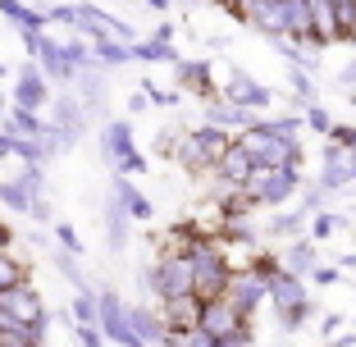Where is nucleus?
I'll use <instances>...</instances> for the list:
<instances>
[{"label": "nucleus", "instance_id": "obj_1", "mask_svg": "<svg viewBox=\"0 0 356 347\" xmlns=\"http://www.w3.org/2000/svg\"><path fill=\"white\" fill-rule=\"evenodd\" d=\"M238 142V133H224V128L215 124H201V128H188V133L178 137L174 147V160L188 174H215V165L224 160V151Z\"/></svg>", "mask_w": 356, "mask_h": 347}, {"label": "nucleus", "instance_id": "obj_2", "mask_svg": "<svg viewBox=\"0 0 356 347\" xmlns=\"http://www.w3.org/2000/svg\"><path fill=\"white\" fill-rule=\"evenodd\" d=\"M270 306H274V316H279L283 334H297V329L315 316V302H311V293H306V279L293 274V270H283V274L270 279Z\"/></svg>", "mask_w": 356, "mask_h": 347}, {"label": "nucleus", "instance_id": "obj_3", "mask_svg": "<svg viewBox=\"0 0 356 347\" xmlns=\"http://www.w3.org/2000/svg\"><path fill=\"white\" fill-rule=\"evenodd\" d=\"M306 188V179H302V165H261L252 174V179H247V201H252V206H283V201H293L297 192Z\"/></svg>", "mask_w": 356, "mask_h": 347}, {"label": "nucleus", "instance_id": "obj_4", "mask_svg": "<svg viewBox=\"0 0 356 347\" xmlns=\"http://www.w3.org/2000/svg\"><path fill=\"white\" fill-rule=\"evenodd\" d=\"M151 293H156V302H169V297H183V293H197L192 256L165 247V252H160V261L151 265Z\"/></svg>", "mask_w": 356, "mask_h": 347}, {"label": "nucleus", "instance_id": "obj_5", "mask_svg": "<svg viewBox=\"0 0 356 347\" xmlns=\"http://www.w3.org/2000/svg\"><path fill=\"white\" fill-rule=\"evenodd\" d=\"M0 311H5L19 329H32V334H42V338H46V329H51L46 306H42V297H37V288H32V279L5 288V293H0Z\"/></svg>", "mask_w": 356, "mask_h": 347}, {"label": "nucleus", "instance_id": "obj_6", "mask_svg": "<svg viewBox=\"0 0 356 347\" xmlns=\"http://www.w3.org/2000/svg\"><path fill=\"white\" fill-rule=\"evenodd\" d=\"M101 334L119 347H147L133 329V306H128L115 288H101Z\"/></svg>", "mask_w": 356, "mask_h": 347}, {"label": "nucleus", "instance_id": "obj_7", "mask_svg": "<svg viewBox=\"0 0 356 347\" xmlns=\"http://www.w3.org/2000/svg\"><path fill=\"white\" fill-rule=\"evenodd\" d=\"M51 101H55V92H51V78L42 74V64H37V60L19 64V74H14V106L51 110Z\"/></svg>", "mask_w": 356, "mask_h": 347}, {"label": "nucleus", "instance_id": "obj_8", "mask_svg": "<svg viewBox=\"0 0 356 347\" xmlns=\"http://www.w3.org/2000/svg\"><path fill=\"white\" fill-rule=\"evenodd\" d=\"M46 119H51V128L64 137V147H74L78 137L87 133V110H83V101H78L74 92H55V101H51V110H46Z\"/></svg>", "mask_w": 356, "mask_h": 347}, {"label": "nucleus", "instance_id": "obj_9", "mask_svg": "<svg viewBox=\"0 0 356 347\" xmlns=\"http://www.w3.org/2000/svg\"><path fill=\"white\" fill-rule=\"evenodd\" d=\"M96 142H101V156H105V165H110V169H119V165H124V160L137 151L133 119H128V115H119V119L110 115V119L101 124V137H96Z\"/></svg>", "mask_w": 356, "mask_h": 347}, {"label": "nucleus", "instance_id": "obj_10", "mask_svg": "<svg viewBox=\"0 0 356 347\" xmlns=\"http://www.w3.org/2000/svg\"><path fill=\"white\" fill-rule=\"evenodd\" d=\"M256 169H261L256 156L242 147V142H233V147L224 151V160L215 165V183H220V192H238V188H247V179H252Z\"/></svg>", "mask_w": 356, "mask_h": 347}, {"label": "nucleus", "instance_id": "obj_11", "mask_svg": "<svg viewBox=\"0 0 356 347\" xmlns=\"http://www.w3.org/2000/svg\"><path fill=\"white\" fill-rule=\"evenodd\" d=\"M224 297H229V302L238 306L242 316L252 320V316H256V306H261V302H270V279H261L256 270H238Z\"/></svg>", "mask_w": 356, "mask_h": 347}, {"label": "nucleus", "instance_id": "obj_12", "mask_svg": "<svg viewBox=\"0 0 356 347\" xmlns=\"http://www.w3.org/2000/svg\"><path fill=\"white\" fill-rule=\"evenodd\" d=\"M252 325V320L242 316L238 306L229 302V297H215V302H206V316H201V329H206L210 338H233V334H242V329Z\"/></svg>", "mask_w": 356, "mask_h": 347}, {"label": "nucleus", "instance_id": "obj_13", "mask_svg": "<svg viewBox=\"0 0 356 347\" xmlns=\"http://www.w3.org/2000/svg\"><path fill=\"white\" fill-rule=\"evenodd\" d=\"M220 96H224V101H238V106H247V110H265V106L274 101L270 87L256 83V78H252V74H242V69H229V78H224Z\"/></svg>", "mask_w": 356, "mask_h": 347}, {"label": "nucleus", "instance_id": "obj_14", "mask_svg": "<svg viewBox=\"0 0 356 347\" xmlns=\"http://www.w3.org/2000/svg\"><path fill=\"white\" fill-rule=\"evenodd\" d=\"M174 83L183 92L201 96V101H220V83H215V69L206 60H178L174 64Z\"/></svg>", "mask_w": 356, "mask_h": 347}, {"label": "nucleus", "instance_id": "obj_15", "mask_svg": "<svg viewBox=\"0 0 356 347\" xmlns=\"http://www.w3.org/2000/svg\"><path fill=\"white\" fill-rule=\"evenodd\" d=\"M101 224H105V247L119 256V252L128 247V224H133V215H128L124 197H119L115 188L105 192V215H101Z\"/></svg>", "mask_w": 356, "mask_h": 347}, {"label": "nucleus", "instance_id": "obj_16", "mask_svg": "<svg viewBox=\"0 0 356 347\" xmlns=\"http://www.w3.org/2000/svg\"><path fill=\"white\" fill-rule=\"evenodd\" d=\"M206 124L224 128V133H247V128H256L261 119H256V110L238 106V101H206Z\"/></svg>", "mask_w": 356, "mask_h": 347}, {"label": "nucleus", "instance_id": "obj_17", "mask_svg": "<svg viewBox=\"0 0 356 347\" xmlns=\"http://www.w3.org/2000/svg\"><path fill=\"white\" fill-rule=\"evenodd\" d=\"M160 316H165L169 329H197L201 316H206V297H197V293L169 297V302H160Z\"/></svg>", "mask_w": 356, "mask_h": 347}, {"label": "nucleus", "instance_id": "obj_18", "mask_svg": "<svg viewBox=\"0 0 356 347\" xmlns=\"http://www.w3.org/2000/svg\"><path fill=\"white\" fill-rule=\"evenodd\" d=\"M315 265H320V247H315L311 233H302V238H293L288 247H283V270L302 274V279H311Z\"/></svg>", "mask_w": 356, "mask_h": 347}, {"label": "nucleus", "instance_id": "obj_19", "mask_svg": "<svg viewBox=\"0 0 356 347\" xmlns=\"http://www.w3.org/2000/svg\"><path fill=\"white\" fill-rule=\"evenodd\" d=\"M110 188H115L119 197H124V206H128V215H133V220H142V224L156 220V201H151L147 192H137V183H133V179L115 174V179H110Z\"/></svg>", "mask_w": 356, "mask_h": 347}, {"label": "nucleus", "instance_id": "obj_20", "mask_svg": "<svg viewBox=\"0 0 356 347\" xmlns=\"http://www.w3.org/2000/svg\"><path fill=\"white\" fill-rule=\"evenodd\" d=\"M42 197H46V192H32L28 183H19V179L0 183V206L14 211V215H28V220H32V211H37V201H42Z\"/></svg>", "mask_w": 356, "mask_h": 347}, {"label": "nucleus", "instance_id": "obj_21", "mask_svg": "<svg viewBox=\"0 0 356 347\" xmlns=\"http://www.w3.org/2000/svg\"><path fill=\"white\" fill-rule=\"evenodd\" d=\"M69 87H74V96L83 101L87 115H101V110H105V78H101V69H87V74H78Z\"/></svg>", "mask_w": 356, "mask_h": 347}, {"label": "nucleus", "instance_id": "obj_22", "mask_svg": "<svg viewBox=\"0 0 356 347\" xmlns=\"http://www.w3.org/2000/svg\"><path fill=\"white\" fill-rule=\"evenodd\" d=\"M37 64H42V74L51 78V83H74V69H69V60H64V42H51L46 37L42 51H37Z\"/></svg>", "mask_w": 356, "mask_h": 347}, {"label": "nucleus", "instance_id": "obj_23", "mask_svg": "<svg viewBox=\"0 0 356 347\" xmlns=\"http://www.w3.org/2000/svg\"><path fill=\"white\" fill-rule=\"evenodd\" d=\"M133 329H137V338L147 347H165V334H169V325H165V316H156L151 306H133Z\"/></svg>", "mask_w": 356, "mask_h": 347}, {"label": "nucleus", "instance_id": "obj_24", "mask_svg": "<svg viewBox=\"0 0 356 347\" xmlns=\"http://www.w3.org/2000/svg\"><path fill=\"white\" fill-rule=\"evenodd\" d=\"M92 55H96V64H101V69H124V64H137L133 42H115V37L92 42Z\"/></svg>", "mask_w": 356, "mask_h": 347}, {"label": "nucleus", "instance_id": "obj_25", "mask_svg": "<svg viewBox=\"0 0 356 347\" xmlns=\"http://www.w3.org/2000/svg\"><path fill=\"white\" fill-rule=\"evenodd\" d=\"M0 124L5 128H14V133H23V137H42L46 128H51V119H42L37 110H23V106H10L5 115H0Z\"/></svg>", "mask_w": 356, "mask_h": 347}, {"label": "nucleus", "instance_id": "obj_26", "mask_svg": "<svg viewBox=\"0 0 356 347\" xmlns=\"http://www.w3.org/2000/svg\"><path fill=\"white\" fill-rule=\"evenodd\" d=\"M133 55H137V64H169V69L183 60V55L174 51V42H156V37H147V42H133Z\"/></svg>", "mask_w": 356, "mask_h": 347}, {"label": "nucleus", "instance_id": "obj_27", "mask_svg": "<svg viewBox=\"0 0 356 347\" xmlns=\"http://www.w3.org/2000/svg\"><path fill=\"white\" fill-rule=\"evenodd\" d=\"M311 229V215L306 211H283V215H274L270 224H265V233H270V238H302V233Z\"/></svg>", "mask_w": 356, "mask_h": 347}, {"label": "nucleus", "instance_id": "obj_28", "mask_svg": "<svg viewBox=\"0 0 356 347\" xmlns=\"http://www.w3.org/2000/svg\"><path fill=\"white\" fill-rule=\"evenodd\" d=\"M74 325H101V293H96L92 284L87 288H78V297H74Z\"/></svg>", "mask_w": 356, "mask_h": 347}, {"label": "nucleus", "instance_id": "obj_29", "mask_svg": "<svg viewBox=\"0 0 356 347\" xmlns=\"http://www.w3.org/2000/svg\"><path fill=\"white\" fill-rule=\"evenodd\" d=\"M165 347H220V338H210L206 329H169L165 334Z\"/></svg>", "mask_w": 356, "mask_h": 347}, {"label": "nucleus", "instance_id": "obj_30", "mask_svg": "<svg viewBox=\"0 0 356 347\" xmlns=\"http://www.w3.org/2000/svg\"><path fill=\"white\" fill-rule=\"evenodd\" d=\"M51 265H55V270H60L74 288H87V274H83V265H78V256H74V252L55 247V252H51Z\"/></svg>", "mask_w": 356, "mask_h": 347}, {"label": "nucleus", "instance_id": "obj_31", "mask_svg": "<svg viewBox=\"0 0 356 347\" xmlns=\"http://www.w3.org/2000/svg\"><path fill=\"white\" fill-rule=\"evenodd\" d=\"M32 274H28V265L19 261V256L14 252H0V293H5V288H14V284H28Z\"/></svg>", "mask_w": 356, "mask_h": 347}, {"label": "nucleus", "instance_id": "obj_32", "mask_svg": "<svg viewBox=\"0 0 356 347\" xmlns=\"http://www.w3.org/2000/svg\"><path fill=\"white\" fill-rule=\"evenodd\" d=\"M338 229H347V220H343V215H334V211H315V215H311V238H315V242L334 238Z\"/></svg>", "mask_w": 356, "mask_h": 347}, {"label": "nucleus", "instance_id": "obj_33", "mask_svg": "<svg viewBox=\"0 0 356 347\" xmlns=\"http://www.w3.org/2000/svg\"><path fill=\"white\" fill-rule=\"evenodd\" d=\"M46 338L32 329H0V347H42Z\"/></svg>", "mask_w": 356, "mask_h": 347}, {"label": "nucleus", "instance_id": "obj_34", "mask_svg": "<svg viewBox=\"0 0 356 347\" xmlns=\"http://www.w3.org/2000/svg\"><path fill=\"white\" fill-rule=\"evenodd\" d=\"M302 119H306V128H311V133H320V137L334 133V119H329V110H325V106H306V110H302Z\"/></svg>", "mask_w": 356, "mask_h": 347}, {"label": "nucleus", "instance_id": "obj_35", "mask_svg": "<svg viewBox=\"0 0 356 347\" xmlns=\"http://www.w3.org/2000/svg\"><path fill=\"white\" fill-rule=\"evenodd\" d=\"M55 242H60L64 252L83 256V238H78V229H74V224H55Z\"/></svg>", "mask_w": 356, "mask_h": 347}, {"label": "nucleus", "instance_id": "obj_36", "mask_svg": "<svg viewBox=\"0 0 356 347\" xmlns=\"http://www.w3.org/2000/svg\"><path fill=\"white\" fill-rule=\"evenodd\" d=\"M74 338H78V347H105L110 338L101 334V325H74Z\"/></svg>", "mask_w": 356, "mask_h": 347}, {"label": "nucleus", "instance_id": "obj_37", "mask_svg": "<svg viewBox=\"0 0 356 347\" xmlns=\"http://www.w3.org/2000/svg\"><path fill=\"white\" fill-rule=\"evenodd\" d=\"M311 284H320V288H334V284H343V265H315Z\"/></svg>", "mask_w": 356, "mask_h": 347}, {"label": "nucleus", "instance_id": "obj_38", "mask_svg": "<svg viewBox=\"0 0 356 347\" xmlns=\"http://www.w3.org/2000/svg\"><path fill=\"white\" fill-rule=\"evenodd\" d=\"M46 19H51V23H64V28L78 32V5H51V10H46Z\"/></svg>", "mask_w": 356, "mask_h": 347}, {"label": "nucleus", "instance_id": "obj_39", "mask_svg": "<svg viewBox=\"0 0 356 347\" xmlns=\"http://www.w3.org/2000/svg\"><path fill=\"white\" fill-rule=\"evenodd\" d=\"M19 183H28L32 192H46V174H42V165H23L19 174H14Z\"/></svg>", "mask_w": 356, "mask_h": 347}, {"label": "nucleus", "instance_id": "obj_40", "mask_svg": "<svg viewBox=\"0 0 356 347\" xmlns=\"http://www.w3.org/2000/svg\"><path fill=\"white\" fill-rule=\"evenodd\" d=\"M115 174H124V179H133V174H147V156H142V151H133V156H128L124 165L115 169Z\"/></svg>", "mask_w": 356, "mask_h": 347}, {"label": "nucleus", "instance_id": "obj_41", "mask_svg": "<svg viewBox=\"0 0 356 347\" xmlns=\"http://www.w3.org/2000/svg\"><path fill=\"white\" fill-rule=\"evenodd\" d=\"M147 106H151V96H147V92H133V96H128V119H133V115H142Z\"/></svg>", "mask_w": 356, "mask_h": 347}, {"label": "nucleus", "instance_id": "obj_42", "mask_svg": "<svg viewBox=\"0 0 356 347\" xmlns=\"http://www.w3.org/2000/svg\"><path fill=\"white\" fill-rule=\"evenodd\" d=\"M215 5H220V10H229L233 19H242V14H247V5H252V0H215Z\"/></svg>", "mask_w": 356, "mask_h": 347}, {"label": "nucleus", "instance_id": "obj_43", "mask_svg": "<svg viewBox=\"0 0 356 347\" xmlns=\"http://www.w3.org/2000/svg\"><path fill=\"white\" fill-rule=\"evenodd\" d=\"M10 242H14V229H10V220L0 215V252H10Z\"/></svg>", "mask_w": 356, "mask_h": 347}, {"label": "nucleus", "instance_id": "obj_44", "mask_svg": "<svg viewBox=\"0 0 356 347\" xmlns=\"http://www.w3.org/2000/svg\"><path fill=\"white\" fill-rule=\"evenodd\" d=\"M151 37H156V42H174V23H156Z\"/></svg>", "mask_w": 356, "mask_h": 347}, {"label": "nucleus", "instance_id": "obj_45", "mask_svg": "<svg viewBox=\"0 0 356 347\" xmlns=\"http://www.w3.org/2000/svg\"><path fill=\"white\" fill-rule=\"evenodd\" d=\"M338 83H343V87H356V64H352V69H343V74H338Z\"/></svg>", "mask_w": 356, "mask_h": 347}, {"label": "nucleus", "instance_id": "obj_46", "mask_svg": "<svg viewBox=\"0 0 356 347\" xmlns=\"http://www.w3.org/2000/svg\"><path fill=\"white\" fill-rule=\"evenodd\" d=\"M147 5H151L156 14H165V10H169V0H147Z\"/></svg>", "mask_w": 356, "mask_h": 347}, {"label": "nucleus", "instance_id": "obj_47", "mask_svg": "<svg viewBox=\"0 0 356 347\" xmlns=\"http://www.w3.org/2000/svg\"><path fill=\"white\" fill-rule=\"evenodd\" d=\"M5 78H10V64H0V83H5Z\"/></svg>", "mask_w": 356, "mask_h": 347}]
</instances>
